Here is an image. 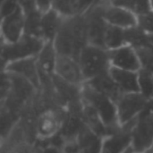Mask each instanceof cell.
Listing matches in <instances>:
<instances>
[{"label": "cell", "mask_w": 153, "mask_h": 153, "mask_svg": "<svg viewBox=\"0 0 153 153\" xmlns=\"http://www.w3.org/2000/svg\"><path fill=\"white\" fill-rule=\"evenodd\" d=\"M81 153H101L103 139L85 127L77 138Z\"/></svg>", "instance_id": "20"}, {"label": "cell", "mask_w": 153, "mask_h": 153, "mask_svg": "<svg viewBox=\"0 0 153 153\" xmlns=\"http://www.w3.org/2000/svg\"><path fill=\"white\" fill-rule=\"evenodd\" d=\"M41 18L42 13L39 10H35L25 14L24 35L43 39L41 29Z\"/></svg>", "instance_id": "23"}, {"label": "cell", "mask_w": 153, "mask_h": 153, "mask_svg": "<svg viewBox=\"0 0 153 153\" xmlns=\"http://www.w3.org/2000/svg\"><path fill=\"white\" fill-rule=\"evenodd\" d=\"M42 146L38 144V143L30 142H22L13 146L1 148V153H40Z\"/></svg>", "instance_id": "26"}, {"label": "cell", "mask_w": 153, "mask_h": 153, "mask_svg": "<svg viewBox=\"0 0 153 153\" xmlns=\"http://www.w3.org/2000/svg\"><path fill=\"white\" fill-rule=\"evenodd\" d=\"M125 38L126 45H129L134 48L152 46L150 42L149 35L138 26L125 30Z\"/></svg>", "instance_id": "21"}, {"label": "cell", "mask_w": 153, "mask_h": 153, "mask_svg": "<svg viewBox=\"0 0 153 153\" xmlns=\"http://www.w3.org/2000/svg\"><path fill=\"white\" fill-rule=\"evenodd\" d=\"M25 14L22 8L13 13L3 17L1 22V33L3 43H14L24 35Z\"/></svg>", "instance_id": "11"}, {"label": "cell", "mask_w": 153, "mask_h": 153, "mask_svg": "<svg viewBox=\"0 0 153 153\" xmlns=\"http://www.w3.org/2000/svg\"><path fill=\"white\" fill-rule=\"evenodd\" d=\"M124 153H134V152H133V150H132V148L130 147V148H129L128 150H126V152H124Z\"/></svg>", "instance_id": "37"}, {"label": "cell", "mask_w": 153, "mask_h": 153, "mask_svg": "<svg viewBox=\"0 0 153 153\" xmlns=\"http://www.w3.org/2000/svg\"><path fill=\"white\" fill-rule=\"evenodd\" d=\"M45 40L40 38H35L23 35L14 43H1V61L2 66L20 59L36 57L42 49Z\"/></svg>", "instance_id": "4"}, {"label": "cell", "mask_w": 153, "mask_h": 153, "mask_svg": "<svg viewBox=\"0 0 153 153\" xmlns=\"http://www.w3.org/2000/svg\"><path fill=\"white\" fill-rule=\"evenodd\" d=\"M141 153H153V149H151V150H149V151H146V152H143Z\"/></svg>", "instance_id": "38"}, {"label": "cell", "mask_w": 153, "mask_h": 153, "mask_svg": "<svg viewBox=\"0 0 153 153\" xmlns=\"http://www.w3.org/2000/svg\"><path fill=\"white\" fill-rule=\"evenodd\" d=\"M108 3L109 0H105L82 13L86 21L88 44L105 48L104 39L108 23L104 17V11Z\"/></svg>", "instance_id": "6"}, {"label": "cell", "mask_w": 153, "mask_h": 153, "mask_svg": "<svg viewBox=\"0 0 153 153\" xmlns=\"http://www.w3.org/2000/svg\"><path fill=\"white\" fill-rule=\"evenodd\" d=\"M57 58V53L53 41H46L42 49L36 56L39 73L40 83L42 82L53 80ZM41 87V86H40Z\"/></svg>", "instance_id": "14"}, {"label": "cell", "mask_w": 153, "mask_h": 153, "mask_svg": "<svg viewBox=\"0 0 153 153\" xmlns=\"http://www.w3.org/2000/svg\"><path fill=\"white\" fill-rule=\"evenodd\" d=\"M19 4L24 14H27L30 12L37 10L36 0H19Z\"/></svg>", "instance_id": "32"}, {"label": "cell", "mask_w": 153, "mask_h": 153, "mask_svg": "<svg viewBox=\"0 0 153 153\" xmlns=\"http://www.w3.org/2000/svg\"><path fill=\"white\" fill-rule=\"evenodd\" d=\"M53 9L65 18L81 14V0H54Z\"/></svg>", "instance_id": "24"}, {"label": "cell", "mask_w": 153, "mask_h": 153, "mask_svg": "<svg viewBox=\"0 0 153 153\" xmlns=\"http://www.w3.org/2000/svg\"><path fill=\"white\" fill-rule=\"evenodd\" d=\"M64 20L65 17H63L53 8L42 13L41 29L42 38L45 41H53L55 39Z\"/></svg>", "instance_id": "19"}, {"label": "cell", "mask_w": 153, "mask_h": 153, "mask_svg": "<svg viewBox=\"0 0 153 153\" xmlns=\"http://www.w3.org/2000/svg\"><path fill=\"white\" fill-rule=\"evenodd\" d=\"M137 26L147 34H153V11L137 15Z\"/></svg>", "instance_id": "28"}, {"label": "cell", "mask_w": 153, "mask_h": 153, "mask_svg": "<svg viewBox=\"0 0 153 153\" xmlns=\"http://www.w3.org/2000/svg\"><path fill=\"white\" fill-rule=\"evenodd\" d=\"M104 17L110 25L122 28L124 30L137 26V14L126 8L115 6L110 1L104 11Z\"/></svg>", "instance_id": "15"}, {"label": "cell", "mask_w": 153, "mask_h": 153, "mask_svg": "<svg viewBox=\"0 0 153 153\" xmlns=\"http://www.w3.org/2000/svg\"><path fill=\"white\" fill-rule=\"evenodd\" d=\"M85 83L98 92L108 96L115 102H117L123 94L110 75L109 71L86 82Z\"/></svg>", "instance_id": "16"}, {"label": "cell", "mask_w": 153, "mask_h": 153, "mask_svg": "<svg viewBox=\"0 0 153 153\" xmlns=\"http://www.w3.org/2000/svg\"><path fill=\"white\" fill-rule=\"evenodd\" d=\"M53 42L57 55L72 56L78 60L81 51L88 44L87 26L83 14L65 18Z\"/></svg>", "instance_id": "1"}, {"label": "cell", "mask_w": 153, "mask_h": 153, "mask_svg": "<svg viewBox=\"0 0 153 153\" xmlns=\"http://www.w3.org/2000/svg\"><path fill=\"white\" fill-rule=\"evenodd\" d=\"M134 12L137 15L152 12L151 0H134Z\"/></svg>", "instance_id": "30"}, {"label": "cell", "mask_w": 153, "mask_h": 153, "mask_svg": "<svg viewBox=\"0 0 153 153\" xmlns=\"http://www.w3.org/2000/svg\"><path fill=\"white\" fill-rule=\"evenodd\" d=\"M54 0H36V7L41 13L49 11L53 6Z\"/></svg>", "instance_id": "34"}, {"label": "cell", "mask_w": 153, "mask_h": 153, "mask_svg": "<svg viewBox=\"0 0 153 153\" xmlns=\"http://www.w3.org/2000/svg\"><path fill=\"white\" fill-rule=\"evenodd\" d=\"M111 4L115 5V6H118V7H122V8H126L128 9L130 11L134 12V0H109Z\"/></svg>", "instance_id": "33"}, {"label": "cell", "mask_w": 153, "mask_h": 153, "mask_svg": "<svg viewBox=\"0 0 153 153\" xmlns=\"http://www.w3.org/2000/svg\"><path fill=\"white\" fill-rule=\"evenodd\" d=\"M61 153H81L80 145L77 139L65 142L61 147Z\"/></svg>", "instance_id": "31"}, {"label": "cell", "mask_w": 153, "mask_h": 153, "mask_svg": "<svg viewBox=\"0 0 153 153\" xmlns=\"http://www.w3.org/2000/svg\"><path fill=\"white\" fill-rule=\"evenodd\" d=\"M108 51L111 66L133 72H138L142 69V65L134 48L125 45Z\"/></svg>", "instance_id": "13"}, {"label": "cell", "mask_w": 153, "mask_h": 153, "mask_svg": "<svg viewBox=\"0 0 153 153\" xmlns=\"http://www.w3.org/2000/svg\"><path fill=\"white\" fill-rule=\"evenodd\" d=\"M82 99L98 112L108 128L109 135L117 133L122 127L118 121L116 102L110 98L84 83L82 87Z\"/></svg>", "instance_id": "2"}, {"label": "cell", "mask_w": 153, "mask_h": 153, "mask_svg": "<svg viewBox=\"0 0 153 153\" xmlns=\"http://www.w3.org/2000/svg\"><path fill=\"white\" fill-rule=\"evenodd\" d=\"M131 148L134 153L153 149V99L136 118L131 134Z\"/></svg>", "instance_id": "5"}, {"label": "cell", "mask_w": 153, "mask_h": 153, "mask_svg": "<svg viewBox=\"0 0 153 153\" xmlns=\"http://www.w3.org/2000/svg\"><path fill=\"white\" fill-rule=\"evenodd\" d=\"M20 8L19 0H2L1 3V17H5Z\"/></svg>", "instance_id": "29"}, {"label": "cell", "mask_w": 153, "mask_h": 153, "mask_svg": "<svg viewBox=\"0 0 153 153\" xmlns=\"http://www.w3.org/2000/svg\"><path fill=\"white\" fill-rule=\"evenodd\" d=\"M55 74L74 85L82 86L85 83L79 61L72 56L57 55Z\"/></svg>", "instance_id": "9"}, {"label": "cell", "mask_w": 153, "mask_h": 153, "mask_svg": "<svg viewBox=\"0 0 153 153\" xmlns=\"http://www.w3.org/2000/svg\"><path fill=\"white\" fill-rule=\"evenodd\" d=\"M105 0H81V14L84 13L90 8L100 4Z\"/></svg>", "instance_id": "35"}, {"label": "cell", "mask_w": 153, "mask_h": 153, "mask_svg": "<svg viewBox=\"0 0 153 153\" xmlns=\"http://www.w3.org/2000/svg\"><path fill=\"white\" fill-rule=\"evenodd\" d=\"M2 70L26 79L40 92V78L36 57L10 62L2 66Z\"/></svg>", "instance_id": "10"}, {"label": "cell", "mask_w": 153, "mask_h": 153, "mask_svg": "<svg viewBox=\"0 0 153 153\" xmlns=\"http://www.w3.org/2000/svg\"><path fill=\"white\" fill-rule=\"evenodd\" d=\"M139 92L148 100L153 99V74L142 68L138 71Z\"/></svg>", "instance_id": "25"}, {"label": "cell", "mask_w": 153, "mask_h": 153, "mask_svg": "<svg viewBox=\"0 0 153 153\" xmlns=\"http://www.w3.org/2000/svg\"><path fill=\"white\" fill-rule=\"evenodd\" d=\"M85 82L109 71V51L102 47L87 44L78 57Z\"/></svg>", "instance_id": "3"}, {"label": "cell", "mask_w": 153, "mask_h": 153, "mask_svg": "<svg viewBox=\"0 0 153 153\" xmlns=\"http://www.w3.org/2000/svg\"><path fill=\"white\" fill-rule=\"evenodd\" d=\"M104 45L108 50H113L126 45L125 38V30L108 24L105 34Z\"/></svg>", "instance_id": "22"}, {"label": "cell", "mask_w": 153, "mask_h": 153, "mask_svg": "<svg viewBox=\"0 0 153 153\" xmlns=\"http://www.w3.org/2000/svg\"><path fill=\"white\" fill-rule=\"evenodd\" d=\"M82 117L86 127L96 135L100 136L102 139L109 135L108 128L106 127L98 112L91 105L83 100L82 108Z\"/></svg>", "instance_id": "18"}, {"label": "cell", "mask_w": 153, "mask_h": 153, "mask_svg": "<svg viewBox=\"0 0 153 153\" xmlns=\"http://www.w3.org/2000/svg\"><path fill=\"white\" fill-rule=\"evenodd\" d=\"M135 50L138 54L142 68L153 74V46L135 48Z\"/></svg>", "instance_id": "27"}, {"label": "cell", "mask_w": 153, "mask_h": 153, "mask_svg": "<svg viewBox=\"0 0 153 153\" xmlns=\"http://www.w3.org/2000/svg\"><path fill=\"white\" fill-rule=\"evenodd\" d=\"M40 153H61V149L53 144L47 143L46 145L42 146Z\"/></svg>", "instance_id": "36"}, {"label": "cell", "mask_w": 153, "mask_h": 153, "mask_svg": "<svg viewBox=\"0 0 153 153\" xmlns=\"http://www.w3.org/2000/svg\"><path fill=\"white\" fill-rule=\"evenodd\" d=\"M135 120L122 126L115 134L105 137L102 141L101 153H124L131 147V134Z\"/></svg>", "instance_id": "12"}, {"label": "cell", "mask_w": 153, "mask_h": 153, "mask_svg": "<svg viewBox=\"0 0 153 153\" xmlns=\"http://www.w3.org/2000/svg\"><path fill=\"white\" fill-rule=\"evenodd\" d=\"M151 6H152V10L153 11V0H151Z\"/></svg>", "instance_id": "39"}, {"label": "cell", "mask_w": 153, "mask_h": 153, "mask_svg": "<svg viewBox=\"0 0 153 153\" xmlns=\"http://www.w3.org/2000/svg\"><path fill=\"white\" fill-rule=\"evenodd\" d=\"M64 113V108H48L39 112L36 122L37 143H46L60 133Z\"/></svg>", "instance_id": "7"}, {"label": "cell", "mask_w": 153, "mask_h": 153, "mask_svg": "<svg viewBox=\"0 0 153 153\" xmlns=\"http://www.w3.org/2000/svg\"><path fill=\"white\" fill-rule=\"evenodd\" d=\"M109 74L123 93L139 92L138 72L127 71L111 66Z\"/></svg>", "instance_id": "17"}, {"label": "cell", "mask_w": 153, "mask_h": 153, "mask_svg": "<svg viewBox=\"0 0 153 153\" xmlns=\"http://www.w3.org/2000/svg\"><path fill=\"white\" fill-rule=\"evenodd\" d=\"M149 101L140 92L123 93L116 102L120 125L125 126L136 119L147 108Z\"/></svg>", "instance_id": "8"}]
</instances>
